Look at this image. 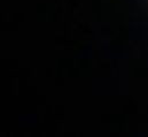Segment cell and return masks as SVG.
I'll return each instance as SVG.
<instances>
[]
</instances>
